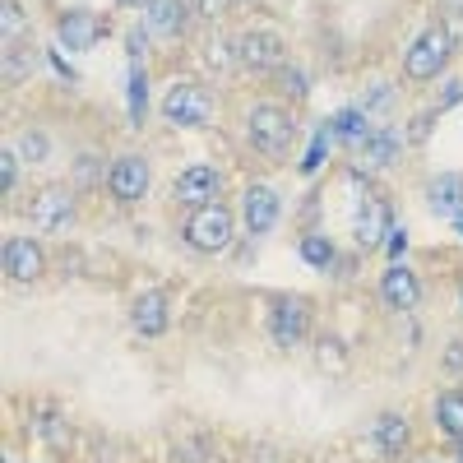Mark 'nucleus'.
I'll use <instances>...</instances> for the list:
<instances>
[{
  "label": "nucleus",
  "instance_id": "1",
  "mask_svg": "<svg viewBox=\"0 0 463 463\" xmlns=\"http://www.w3.org/2000/svg\"><path fill=\"white\" fill-rule=\"evenodd\" d=\"M246 130H250V144L260 148V153H269V158H283V153L292 148V135H297V126H292V116L283 111V107H250V116H246Z\"/></svg>",
  "mask_w": 463,
  "mask_h": 463
},
{
  "label": "nucleus",
  "instance_id": "2",
  "mask_svg": "<svg viewBox=\"0 0 463 463\" xmlns=\"http://www.w3.org/2000/svg\"><path fill=\"white\" fill-rule=\"evenodd\" d=\"M163 116L172 126H209L213 93L204 84H172L167 98H163Z\"/></svg>",
  "mask_w": 463,
  "mask_h": 463
},
{
  "label": "nucleus",
  "instance_id": "3",
  "mask_svg": "<svg viewBox=\"0 0 463 463\" xmlns=\"http://www.w3.org/2000/svg\"><path fill=\"white\" fill-rule=\"evenodd\" d=\"M185 241L195 246V250H227L232 246V213L218 200L204 204V209H195V213H190V222H185Z\"/></svg>",
  "mask_w": 463,
  "mask_h": 463
},
{
  "label": "nucleus",
  "instance_id": "4",
  "mask_svg": "<svg viewBox=\"0 0 463 463\" xmlns=\"http://www.w3.org/2000/svg\"><path fill=\"white\" fill-rule=\"evenodd\" d=\"M445 56H449V33L445 28H427L408 47V74H412V80H436Z\"/></svg>",
  "mask_w": 463,
  "mask_h": 463
},
{
  "label": "nucleus",
  "instance_id": "5",
  "mask_svg": "<svg viewBox=\"0 0 463 463\" xmlns=\"http://www.w3.org/2000/svg\"><path fill=\"white\" fill-rule=\"evenodd\" d=\"M70 218H74V200H70V190H61V185L43 190V195L28 204V222L37 232H61Z\"/></svg>",
  "mask_w": 463,
  "mask_h": 463
},
{
  "label": "nucleus",
  "instance_id": "6",
  "mask_svg": "<svg viewBox=\"0 0 463 463\" xmlns=\"http://www.w3.org/2000/svg\"><path fill=\"white\" fill-rule=\"evenodd\" d=\"M279 190H269V185H250L246 195H241V218L250 227V237H264L269 227L279 222Z\"/></svg>",
  "mask_w": 463,
  "mask_h": 463
},
{
  "label": "nucleus",
  "instance_id": "7",
  "mask_svg": "<svg viewBox=\"0 0 463 463\" xmlns=\"http://www.w3.org/2000/svg\"><path fill=\"white\" fill-rule=\"evenodd\" d=\"M237 61L250 70H279L283 65V43L274 33H241L237 37Z\"/></svg>",
  "mask_w": 463,
  "mask_h": 463
},
{
  "label": "nucleus",
  "instance_id": "8",
  "mask_svg": "<svg viewBox=\"0 0 463 463\" xmlns=\"http://www.w3.org/2000/svg\"><path fill=\"white\" fill-rule=\"evenodd\" d=\"M218 190H222V176H218L213 167H190V172L176 176V200H181V204L204 209V204L218 200Z\"/></svg>",
  "mask_w": 463,
  "mask_h": 463
},
{
  "label": "nucleus",
  "instance_id": "9",
  "mask_svg": "<svg viewBox=\"0 0 463 463\" xmlns=\"http://www.w3.org/2000/svg\"><path fill=\"white\" fill-rule=\"evenodd\" d=\"M269 334H274L279 347H297L306 338V301L301 297H288L274 306V320H269Z\"/></svg>",
  "mask_w": 463,
  "mask_h": 463
},
{
  "label": "nucleus",
  "instance_id": "10",
  "mask_svg": "<svg viewBox=\"0 0 463 463\" xmlns=\"http://www.w3.org/2000/svg\"><path fill=\"white\" fill-rule=\"evenodd\" d=\"M107 185H111V195H116V200H139L144 190H148V163L139 158V153H126V158L111 167Z\"/></svg>",
  "mask_w": 463,
  "mask_h": 463
},
{
  "label": "nucleus",
  "instance_id": "11",
  "mask_svg": "<svg viewBox=\"0 0 463 463\" xmlns=\"http://www.w3.org/2000/svg\"><path fill=\"white\" fill-rule=\"evenodd\" d=\"M43 269H47V255H43V246H37V241L14 237V241L5 246V274H10V279L33 283L37 274H43Z\"/></svg>",
  "mask_w": 463,
  "mask_h": 463
},
{
  "label": "nucleus",
  "instance_id": "12",
  "mask_svg": "<svg viewBox=\"0 0 463 463\" xmlns=\"http://www.w3.org/2000/svg\"><path fill=\"white\" fill-rule=\"evenodd\" d=\"M380 297H384V306H394V311H412L417 297H421L412 269H403V264L394 260V269H384V279H380Z\"/></svg>",
  "mask_w": 463,
  "mask_h": 463
},
{
  "label": "nucleus",
  "instance_id": "13",
  "mask_svg": "<svg viewBox=\"0 0 463 463\" xmlns=\"http://www.w3.org/2000/svg\"><path fill=\"white\" fill-rule=\"evenodd\" d=\"M98 37H102V24H98V14H89V10H70V14L61 19V43H65L70 52L98 47Z\"/></svg>",
  "mask_w": 463,
  "mask_h": 463
},
{
  "label": "nucleus",
  "instance_id": "14",
  "mask_svg": "<svg viewBox=\"0 0 463 463\" xmlns=\"http://www.w3.org/2000/svg\"><path fill=\"white\" fill-rule=\"evenodd\" d=\"M390 209H384L380 200H366V209L357 213V232H353V237H357V246L362 250H371V246H380L384 237H390Z\"/></svg>",
  "mask_w": 463,
  "mask_h": 463
},
{
  "label": "nucleus",
  "instance_id": "15",
  "mask_svg": "<svg viewBox=\"0 0 463 463\" xmlns=\"http://www.w3.org/2000/svg\"><path fill=\"white\" fill-rule=\"evenodd\" d=\"M366 445H371V458L399 454V449L408 445V421H403V417H394V412H390V417H380L375 427H371V440H366Z\"/></svg>",
  "mask_w": 463,
  "mask_h": 463
},
{
  "label": "nucleus",
  "instance_id": "16",
  "mask_svg": "<svg viewBox=\"0 0 463 463\" xmlns=\"http://www.w3.org/2000/svg\"><path fill=\"white\" fill-rule=\"evenodd\" d=\"M135 329L148 334V338H158L167 329V297L163 292H144L135 301Z\"/></svg>",
  "mask_w": 463,
  "mask_h": 463
},
{
  "label": "nucleus",
  "instance_id": "17",
  "mask_svg": "<svg viewBox=\"0 0 463 463\" xmlns=\"http://www.w3.org/2000/svg\"><path fill=\"white\" fill-rule=\"evenodd\" d=\"M181 24H185V0H153L148 5V28L153 33L172 37V33H181Z\"/></svg>",
  "mask_w": 463,
  "mask_h": 463
},
{
  "label": "nucleus",
  "instance_id": "18",
  "mask_svg": "<svg viewBox=\"0 0 463 463\" xmlns=\"http://www.w3.org/2000/svg\"><path fill=\"white\" fill-rule=\"evenodd\" d=\"M458 204H463V176L458 172L436 176L431 181V209L436 213H458Z\"/></svg>",
  "mask_w": 463,
  "mask_h": 463
},
{
  "label": "nucleus",
  "instance_id": "19",
  "mask_svg": "<svg viewBox=\"0 0 463 463\" xmlns=\"http://www.w3.org/2000/svg\"><path fill=\"white\" fill-rule=\"evenodd\" d=\"M329 135H338V139H347V144H366V139H371L366 111H362V107H347V111H338L334 121H329Z\"/></svg>",
  "mask_w": 463,
  "mask_h": 463
},
{
  "label": "nucleus",
  "instance_id": "20",
  "mask_svg": "<svg viewBox=\"0 0 463 463\" xmlns=\"http://www.w3.org/2000/svg\"><path fill=\"white\" fill-rule=\"evenodd\" d=\"M366 158H371V167H390V163L399 158V135H394V130L371 135V139H366Z\"/></svg>",
  "mask_w": 463,
  "mask_h": 463
},
{
  "label": "nucleus",
  "instance_id": "21",
  "mask_svg": "<svg viewBox=\"0 0 463 463\" xmlns=\"http://www.w3.org/2000/svg\"><path fill=\"white\" fill-rule=\"evenodd\" d=\"M436 421H440V431L463 436V394H440L436 399Z\"/></svg>",
  "mask_w": 463,
  "mask_h": 463
},
{
  "label": "nucleus",
  "instance_id": "22",
  "mask_svg": "<svg viewBox=\"0 0 463 463\" xmlns=\"http://www.w3.org/2000/svg\"><path fill=\"white\" fill-rule=\"evenodd\" d=\"M301 260L311 264V269H325V264L334 260V246H329V237H320V232H311V237H301Z\"/></svg>",
  "mask_w": 463,
  "mask_h": 463
},
{
  "label": "nucleus",
  "instance_id": "23",
  "mask_svg": "<svg viewBox=\"0 0 463 463\" xmlns=\"http://www.w3.org/2000/svg\"><path fill=\"white\" fill-rule=\"evenodd\" d=\"M144 98H148V89H144V70L130 65V116H135V121L144 116Z\"/></svg>",
  "mask_w": 463,
  "mask_h": 463
},
{
  "label": "nucleus",
  "instance_id": "24",
  "mask_svg": "<svg viewBox=\"0 0 463 463\" xmlns=\"http://www.w3.org/2000/svg\"><path fill=\"white\" fill-rule=\"evenodd\" d=\"M325 153H329V130H320V135L311 139V153L301 158V172H316V167L325 163Z\"/></svg>",
  "mask_w": 463,
  "mask_h": 463
},
{
  "label": "nucleus",
  "instance_id": "25",
  "mask_svg": "<svg viewBox=\"0 0 463 463\" xmlns=\"http://www.w3.org/2000/svg\"><path fill=\"white\" fill-rule=\"evenodd\" d=\"M24 33V19H19V5L14 0H5V47L14 52V37Z\"/></svg>",
  "mask_w": 463,
  "mask_h": 463
},
{
  "label": "nucleus",
  "instance_id": "26",
  "mask_svg": "<svg viewBox=\"0 0 463 463\" xmlns=\"http://www.w3.org/2000/svg\"><path fill=\"white\" fill-rule=\"evenodd\" d=\"M316 357H320V366H334V371H343V362H347V357H343V347H334V343H320V353H316Z\"/></svg>",
  "mask_w": 463,
  "mask_h": 463
},
{
  "label": "nucleus",
  "instance_id": "27",
  "mask_svg": "<svg viewBox=\"0 0 463 463\" xmlns=\"http://www.w3.org/2000/svg\"><path fill=\"white\" fill-rule=\"evenodd\" d=\"M190 10H200V14H209V19H218V14L227 10V0H190Z\"/></svg>",
  "mask_w": 463,
  "mask_h": 463
},
{
  "label": "nucleus",
  "instance_id": "28",
  "mask_svg": "<svg viewBox=\"0 0 463 463\" xmlns=\"http://www.w3.org/2000/svg\"><path fill=\"white\" fill-rule=\"evenodd\" d=\"M283 89H292V98L306 93V74L301 70H283Z\"/></svg>",
  "mask_w": 463,
  "mask_h": 463
},
{
  "label": "nucleus",
  "instance_id": "29",
  "mask_svg": "<svg viewBox=\"0 0 463 463\" xmlns=\"http://www.w3.org/2000/svg\"><path fill=\"white\" fill-rule=\"evenodd\" d=\"M384 246H390V255L399 260V255H403V246H408V232H403V227H394L390 237H384Z\"/></svg>",
  "mask_w": 463,
  "mask_h": 463
},
{
  "label": "nucleus",
  "instance_id": "30",
  "mask_svg": "<svg viewBox=\"0 0 463 463\" xmlns=\"http://www.w3.org/2000/svg\"><path fill=\"white\" fill-rule=\"evenodd\" d=\"M24 153H28V158H43V153H47V139H43V135H24Z\"/></svg>",
  "mask_w": 463,
  "mask_h": 463
},
{
  "label": "nucleus",
  "instance_id": "31",
  "mask_svg": "<svg viewBox=\"0 0 463 463\" xmlns=\"http://www.w3.org/2000/svg\"><path fill=\"white\" fill-rule=\"evenodd\" d=\"M209 65H218V70H227V65H232V56L222 52V43H209Z\"/></svg>",
  "mask_w": 463,
  "mask_h": 463
},
{
  "label": "nucleus",
  "instance_id": "32",
  "mask_svg": "<svg viewBox=\"0 0 463 463\" xmlns=\"http://www.w3.org/2000/svg\"><path fill=\"white\" fill-rule=\"evenodd\" d=\"M0 181H5V190L14 185V153H5V163H0Z\"/></svg>",
  "mask_w": 463,
  "mask_h": 463
},
{
  "label": "nucleus",
  "instance_id": "33",
  "mask_svg": "<svg viewBox=\"0 0 463 463\" xmlns=\"http://www.w3.org/2000/svg\"><path fill=\"white\" fill-rule=\"evenodd\" d=\"M458 98H463V80H449V89H445V107L458 102Z\"/></svg>",
  "mask_w": 463,
  "mask_h": 463
},
{
  "label": "nucleus",
  "instance_id": "34",
  "mask_svg": "<svg viewBox=\"0 0 463 463\" xmlns=\"http://www.w3.org/2000/svg\"><path fill=\"white\" fill-rule=\"evenodd\" d=\"M427 130H431V116H417V126H412V139H427Z\"/></svg>",
  "mask_w": 463,
  "mask_h": 463
},
{
  "label": "nucleus",
  "instance_id": "35",
  "mask_svg": "<svg viewBox=\"0 0 463 463\" xmlns=\"http://www.w3.org/2000/svg\"><path fill=\"white\" fill-rule=\"evenodd\" d=\"M139 52H144V33L135 28V33H130V56H139Z\"/></svg>",
  "mask_w": 463,
  "mask_h": 463
},
{
  "label": "nucleus",
  "instance_id": "36",
  "mask_svg": "<svg viewBox=\"0 0 463 463\" xmlns=\"http://www.w3.org/2000/svg\"><path fill=\"white\" fill-rule=\"evenodd\" d=\"M116 5H126V10H148L153 0H116Z\"/></svg>",
  "mask_w": 463,
  "mask_h": 463
},
{
  "label": "nucleus",
  "instance_id": "37",
  "mask_svg": "<svg viewBox=\"0 0 463 463\" xmlns=\"http://www.w3.org/2000/svg\"><path fill=\"white\" fill-rule=\"evenodd\" d=\"M449 371H463V347H454V353H449Z\"/></svg>",
  "mask_w": 463,
  "mask_h": 463
},
{
  "label": "nucleus",
  "instance_id": "38",
  "mask_svg": "<svg viewBox=\"0 0 463 463\" xmlns=\"http://www.w3.org/2000/svg\"><path fill=\"white\" fill-rule=\"evenodd\" d=\"M458 237H463V213H458Z\"/></svg>",
  "mask_w": 463,
  "mask_h": 463
},
{
  "label": "nucleus",
  "instance_id": "39",
  "mask_svg": "<svg viewBox=\"0 0 463 463\" xmlns=\"http://www.w3.org/2000/svg\"><path fill=\"white\" fill-rule=\"evenodd\" d=\"M458 463H463V454H458Z\"/></svg>",
  "mask_w": 463,
  "mask_h": 463
}]
</instances>
